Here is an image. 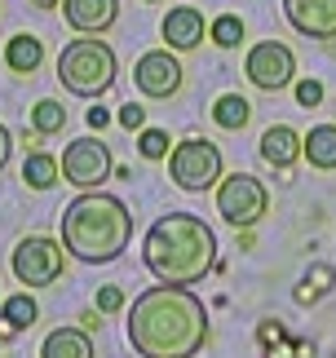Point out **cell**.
Returning <instances> with one entry per match:
<instances>
[{"label":"cell","mask_w":336,"mask_h":358,"mask_svg":"<svg viewBox=\"0 0 336 358\" xmlns=\"http://www.w3.org/2000/svg\"><path fill=\"white\" fill-rule=\"evenodd\" d=\"M106 111H102V106H93V111H89V129H106Z\"/></svg>","instance_id":"83f0119b"},{"label":"cell","mask_w":336,"mask_h":358,"mask_svg":"<svg viewBox=\"0 0 336 358\" xmlns=\"http://www.w3.org/2000/svg\"><path fill=\"white\" fill-rule=\"evenodd\" d=\"M168 177H173L177 190H190V195L217 186L221 182V146L208 142V137H186V142H177L168 150Z\"/></svg>","instance_id":"5b68a950"},{"label":"cell","mask_w":336,"mask_h":358,"mask_svg":"<svg viewBox=\"0 0 336 358\" xmlns=\"http://www.w3.org/2000/svg\"><path fill=\"white\" fill-rule=\"evenodd\" d=\"M133 80H137V89L146 93V98H173V93L181 89V62L173 58L168 49H150L137 58L133 66Z\"/></svg>","instance_id":"30bf717a"},{"label":"cell","mask_w":336,"mask_h":358,"mask_svg":"<svg viewBox=\"0 0 336 358\" xmlns=\"http://www.w3.org/2000/svg\"><path fill=\"white\" fill-rule=\"evenodd\" d=\"M124 310V292L120 287H97V314H115Z\"/></svg>","instance_id":"cb8c5ba5"},{"label":"cell","mask_w":336,"mask_h":358,"mask_svg":"<svg viewBox=\"0 0 336 358\" xmlns=\"http://www.w3.org/2000/svg\"><path fill=\"white\" fill-rule=\"evenodd\" d=\"M31 5H40V9H53V5H62V0H31Z\"/></svg>","instance_id":"f1b7e54d"},{"label":"cell","mask_w":336,"mask_h":358,"mask_svg":"<svg viewBox=\"0 0 336 358\" xmlns=\"http://www.w3.org/2000/svg\"><path fill=\"white\" fill-rule=\"evenodd\" d=\"M9 155H13V137H9V129H5V124H0V173H5Z\"/></svg>","instance_id":"4316f807"},{"label":"cell","mask_w":336,"mask_h":358,"mask_svg":"<svg viewBox=\"0 0 336 358\" xmlns=\"http://www.w3.org/2000/svg\"><path fill=\"white\" fill-rule=\"evenodd\" d=\"M58 159L53 155H45V150H36V155H27V164H22V182L31 186V190H49L53 182H58Z\"/></svg>","instance_id":"d6986e66"},{"label":"cell","mask_w":336,"mask_h":358,"mask_svg":"<svg viewBox=\"0 0 336 358\" xmlns=\"http://www.w3.org/2000/svg\"><path fill=\"white\" fill-rule=\"evenodd\" d=\"M40 62H45V45H40L31 31L9 36V45H5V66H9L13 76H31Z\"/></svg>","instance_id":"e0dca14e"},{"label":"cell","mask_w":336,"mask_h":358,"mask_svg":"<svg viewBox=\"0 0 336 358\" xmlns=\"http://www.w3.org/2000/svg\"><path fill=\"white\" fill-rule=\"evenodd\" d=\"M58 169L76 190H97L111 173V150H106L102 137H76V142L62 150Z\"/></svg>","instance_id":"9c48e42d"},{"label":"cell","mask_w":336,"mask_h":358,"mask_svg":"<svg viewBox=\"0 0 336 358\" xmlns=\"http://www.w3.org/2000/svg\"><path fill=\"white\" fill-rule=\"evenodd\" d=\"M120 124H124V129H146V111H142V106H137V102H129V106H120V115H115Z\"/></svg>","instance_id":"484cf974"},{"label":"cell","mask_w":336,"mask_h":358,"mask_svg":"<svg viewBox=\"0 0 336 358\" xmlns=\"http://www.w3.org/2000/svg\"><path fill=\"white\" fill-rule=\"evenodd\" d=\"M208 341V310L190 287H146L129 310L137 358H195Z\"/></svg>","instance_id":"6da1fadb"},{"label":"cell","mask_w":336,"mask_h":358,"mask_svg":"<svg viewBox=\"0 0 336 358\" xmlns=\"http://www.w3.org/2000/svg\"><path fill=\"white\" fill-rule=\"evenodd\" d=\"M168 146H173V142H168L164 129H142V137H137V150H142L146 159H164Z\"/></svg>","instance_id":"603a6c76"},{"label":"cell","mask_w":336,"mask_h":358,"mask_svg":"<svg viewBox=\"0 0 336 358\" xmlns=\"http://www.w3.org/2000/svg\"><path fill=\"white\" fill-rule=\"evenodd\" d=\"M62 18L80 36H102L120 18V0H62Z\"/></svg>","instance_id":"7c38bea8"},{"label":"cell","mask_w":336,"mask_h":358,"mask_svg":"<svg viewBox=\"0 0 336 358\" xmlns=\"http://www.w3.org/2000/svg\"><path fill=\"white\" fill-rule=\"evenodd\" d=\"M31 124H36V133H62L66 129V111H62V102H53V98H45V102H36V111H31Z\"/></svg>","instance_id":"44dd1931"},{"label":"cell","mask_w":336,"mask_h":358,"mask_svg":"<svg viewBox=\"0 0 336 358\" xmlns=\"http://www.w3.org/2000/svg\"><path fill=\"white\" fill-rule=\"evenodd\" d=\"M301 155L310 159V169H336V124H314L310 133L301 137Z\"/></svg>","instance_id":"2e32d148"},{"label":"cell","mask_w":336,"mask_h":358,"mask_svg":"<svg viewBox=\"0 0 336 358\" xmlns=\"http://www.w3.org/2000/svg\"><path fill=\"white\" fill-rule=\"evenodd\" d=\"M261 159L270 164V169H292V164L301 159V137L288 129V124H274V129L261 133Z\"/></svg>","instance_id":"5bb4252c"},{"label":"cell","mask_w":336,"mask_h":358,"mask_svg":"<svg viewBox=\"0 0 336 358\" xmlns=\"http://www.w3.org/2000/svg\"><path fill=\"white\" fill-rule=\"evenodd\" d=\"M160 31L168 40V49L186 53V49H195L204 40V13L195 9V5H177V9H168V18H164Z\"/></svg>","instance_id":"4fadbf2b"},{"label":"cell","mask_w":336,"mask_h":358,"mask_svg":"<svg viewBox=\"0 0 336 358\" xmlns=\"http://www.w3.org/2000/svg\"><path fill=\"white\" fill-rule=\"evenodd\" d=\"M292 31L310 40H336V0H284Z\"/></svg>","instance_id":"8fae6325"},{"label":"cell","mask_w":336,"mask_h":358,"mask_svg":"<svg viewBox=\"0 0 336 358\" xmlns=\"http://www.w3.org/2000/svg\"><path fill=\"white\" fill-rule=\"evenodd\" d=\"M146 5H160V0H146Z\"/></svg>","instance_id":"f546056e"},{"label":"cell","mask_w":336,"mask_h":358,"mask_svg":"<svg viewBox=\"0 0 336 358\" xmlns=\"http://www.w3.org/2000/svg\"><path fill=\"white\" fill-rule=\"evenodd\" d=\"M58 80L76 98H102L115 85V49L97 36H80L58 53Z\"/></svg>","instance_id":"277c9868"},{"label":"cell","mask_w":336,"mask_h":358,"mask_svg":"<svg viewBox=\"0 0 336 358\" xmlns=\"http://www.w3.org/2000/svg\"><path fill=\"white\" fill-rule=\"evenodd\" d=\"M40 358H97V354H93V336L84 327H58V332L45 336Z\"/></svg>","instance_id":"9a60e30c"},{"label":"cell","mask_w":336,"mask_h":358,"mask_svg":"<svg viewBox=\"0 0 336 358\" xmlns=\"http://www.w3.org/2000/svg\"><path fill=\"white\" fill-rule=\"evenodd\" d=\"M265 208H270V190H265V182H257L252 173H230L217 182V213L226 217V222L234 230H248L257 226Z\"/></svg>","instance_id":"8992f818"},{"label":"cell","mask_w":336,"mask_h":358,"mask_svg":"<svg viewBox=\"0 0 336 358\" xmlns=\"http://www.w3.org/2000/svg\"><path fill=\"white\" fill-rule=\"evenodd\" d=\"M0 314H5V323H9V332H22V327H31L36 319H40V306L27 292H18V296H9L5 306H0Z\"/></svg>","instance_id":"ffe728a7"},{"label":"cell","mask_w":336,"mask_h":358,"mask_svg":"<svg viewBox=\"0 0 336 358\" xmlns=\"http://www.w3.org/2000/svg\"><path fill=\"white\" fill-rule=\"evenodd\" d=\"M244 76H248L261 93H279V89L292 85V76H297V58H292V49L279 45V40H261V45L248 49Z\"/></svg>","instance_id":"ba28073f"},{"label":"cell","mask_w":336,"mask_h":358,"mask_svg":"<svg viewBox=\"0 0 336 358\" xmlns=\"http://www.w3.org/2000/svg\"><path fill=\"white\" fill-rule=\"evenodd\" d=\"M13 279L22 287H49L62 279V266H66V248L58 239H45V235H27L18 248H13Z\"/></svg>","instance_id":"52a82bcc"},{"label":"cell","mask_w":336,"mask_h":358,"mask_svg":"<svg viewBox=\"0 0 336 358\" xmlns=\"http://www.w3.org/2000/svg\"><path fill=\"white\" fill-rule=\"evenodd\" d=\"M133 243V217L124 199L102 195V190H80L62 208V248L66 257L84 266H106L120 261Z\"/></svg>","instance_id":"3957f363"},{"label":"cell","mask_w":336,"mask_h":358,"mask_svg":"<svg viewBox=\"0 0 336 358\" xmlns=\"http://www.w3.org/2000/svg\"><path fill=\"white\" fill-rule=\"evenodd\" d=\"M146 270L168 287H195L217 266V235L195 213H164L142 243Z\"/></svg>","instance_id":"7a4b0ae2"},{"label":"cell","mask_w":336,"mask_h":358,"mask_svg":"<svg viewBox=\"0 0 336 358\" xmlns=\"http://www.w3.org/2000/svg\"><path fill=\"white\" fill-rule=\"evenodd\" d=\"M213 120H217V129L239 133L244 124L252 120V106H248V98H239V93H221L217 106H213Z\"/></svg>","instance_id":"ac0fdd59"},{"label":"cell","mask_w":336,"mask_h":358,"mask_svg":"<svg viewBox=\"0 0 336 358\" xmlns=\"http://www.w3.org/2000/svg\"><path fill=\"white\" fill-rule=\"evenodd\" d=\"M208 36H213V45H221V49H239L244 45V22L234 18V13H221V18H213Z\"/></svg>","instance_id":"7402d4cb"},{"label":"cell","mask_w":336,"mask_h":358,"mask_svg":"<svg viewBox=\"0 0 336 358\" xmlns=\"http://www.w3.org/2000/svg\"><path fill=\"white\" fill-rule=\"evenodd\" d=\"M297 102L301 106H318L323 102V85H318V80H297Z\"/></svg>","instance_id":"d4e9b609"}]
</instances>
